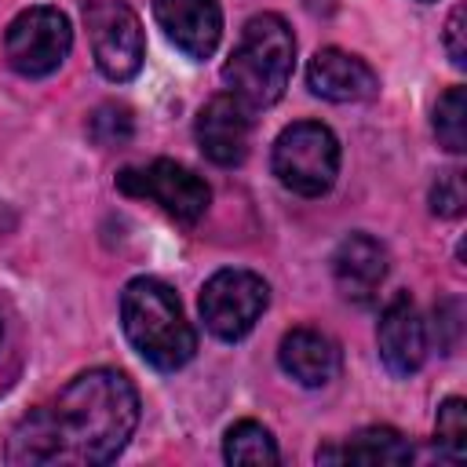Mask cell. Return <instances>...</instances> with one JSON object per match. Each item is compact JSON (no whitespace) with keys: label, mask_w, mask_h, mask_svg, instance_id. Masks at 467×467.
<instances>
[{"label":"cell","mask_w":467,"mask_h":467,"mask_svg":"<svg viewBox=\"0 0 467 467\" xmlns=\"http://www.w3.org/2000/svg\"><path fill=\"white\" fill-rule=\"evenodd\" d=\"M135 427V383L117 368H88L15 423L4 460L15 467H99L124 452Z\"/></svg>","instance_id":"obj_1"},{"label":"cell","mask_w":467,"mask_h":467,"mask_svg":"<svg viewBox=\"0 0 467 467\" xmlns=\"http://www.w3.org/2000/svg\"><path fill=\"white\" fill-rule=\"evenodd\" d=\"M120 325L128 343L161 372L182 368L197 350V332L175 292L157 277H131L120 292Z\"/></svg>","instance_id":"obj_2"},{"label":"cell","mask_w":467,"mask_h":467,"mask_svg":"<svg viewBox=\"0 0 467 467\" xmlns=\"http://www.w3.org/2000/svg\"><path fill=\"white\" fill-rule=\"evenodd\" d=\"M292 62H296V36L288 22L274 11H263L244 22L241 40L234 44L223 66V84L248 109H266L285 95Z\"/></svg>","instance_id":"obj_3"},{"label":"cell","mask_w":467,"mask_h":467,"mask_svg":"<svg viewBox=\"0 0 467 467\" xmlns=\"http://www.w3.org/2000/svg\"><path fill=\"white\" fill-rule=\"evenodd\" d=\"M270 168L299 197H321L339 175V139L321 120H296L274 139Z\"/></svg>","instance_id":"obj_4"},{"label":"cell","mask_w":467,"mask_h":467,"mask_svg":"<svg viewBox=\"0 0 467 467\" xmlns=\"http://www.w3.org/2000/svg\"><path fill=\"white\" fill-rule=\"evenodd\" d=\"M69 47H73L69 18L58 7H47V4L18 11L7 22V33H4L7 66L18 77H29V80L51 77L69 58Z\"/></svg>","instance_id":"obj_5"},{"label":"cell","mask_w":467,"mask_h":467,"mask_svg":"<svg viewBox=\"0 0 467 467\" xmlns=\"http://www.w3.org/2000/svg\"><path fill=\"white\" fill-rule=\"evenodd\" d=\"M266 303H270V288H266V281L259 274L226 266V270H215L204 281L197 310H201L204 328L215 339L234 343V339H244L255 328V321L263 317Z\"/></svg>","instance_id":"obj_6"},{"label":"cell","mask_w":467,"mask_h":467,"mask_svg":"<svg viewBox=\"0 0 467 467\" xmlns=\"http://www.w3.org/2000/svg\"><path fill=\"white\" fill-rule=\"evenodd\" d=\"M84 26L91 36L95 66L106 80L124 84L142 69V22L124 0H84Z\"/></svg>","instance_id":"obj_7"},{"label":"cell","mask_w":467,"mask_h":467,"mask_svg":"<svg viewBox=\"0 0 467 467\" xmlns=\"http://www.w3.org/2000/svg\"><path fill=\"white\" fill-rule=\"evenodd\" d=\"M117 190L128 193V197L153 201L164 215H171L182 226H193L208 212V204H212L208 182L197 171H190L186 164L168 161V157L150 161L142 168H124L117 175Z\"/></svg>","instance_id":"obj_8"},{"label":"cell","mask_w":467,"mask_h":467,"mask_svg":"<svg viewBox=\"0 0 467 467\" xmlns=\"http://www.w3.org/2000/svg\"><path fill=\"white\" fill-rule=\"evenodd\" d=\"M197 146L201 153L219 164V168H234L248 157V139H252V109L237 99V95H215L201 106L197 124H193Z\"/></svg>","instance_id":"obj_9"},{"label":"cell","mask_w":467,"mask_h":467,"mask_svg":"<svg viewBox=\"0 0 467 467\" xmlns=\"http://www.w3.org/2000/svg\"><path fill=\"white\" fill-rule=\"evenodd\" d=\"M376 347H379V361L387 365L390 376L409 379L412 372H420L423 358H427V325L416 310V303L398 292L376 325Z\"/></svg>","instance_id":"obj_10"},{"label":"cell","mask_w":467,"mask_h":467,"mask_svg":"<svg viewBox=\"0 0 467 467\" xmlns=\"http://www.w3.org/2000/svg\"><path fill=\"white\" fill-rule=\"evenodd\" d=\"M153 18L186 58H212L223 36V11L215 0H153Z\"/></svg>","instance_id":"obj_11"},{"label":"cell","mask_w":467,"mask_h":467,"mask_svg":"<svg viewBox=\"0 0 467 467\" xmlns=\"http://www.w3.org/2000/svg\"><path fill=\"white\" fill-rule=\"evenodd\" d=\"M306 88L325 102H368L379 91V77L365 58L343 47H321L306 62Z\"/></svg>","instance_id":"obj_12"},{"label":"cell","mask_w":467,"mask_h":467,"mask_svg":"<svg viewBox=\"0 0 467 467\" xmlns=\"http://www.w3.org/2000/svg\"><path fill=\"white\" fill-rule=\"evenodd\" d=\"M332 277L343 299L368 306L387 281V248L372 234H347L332 252Z\"/></svg>","instance_id":"obj_13"},{"label":"cell","mask_w":467,"mask_h":467,"mask_svg":"<svg viewBox=\"0 0 467 467\" xmlns=\"http://www.w3.org/2000/svg\"><path fill=\"white\" fill-rule=\"evenodd\" d=\"M339 347L332 336H325L321 328H292L281 336L277 347V365L285 368V376H292L299 387H325L339 376Z\"/></svg>","instance_id":"obj_14"},{"label":"cell","mask_w":467,"mask_h":467,"mask_svg":"<svg viewBox=\"0 0 467 467\" xmlns=\"http://www.w3.org/2000/svg\"><path fill=\"white\" fill-rule=\"evenodd\" d=\"M412 460V445L394 427H361L339 449H317V463H372L398 467Z\"/></svg>","instance_id":"obj_15"},{"label":"cell","mask_w":467,"mask_h":467,"mask_svg":"<svg viewBox=\"0 0 467 467\" xmlns=\"http://www.w3.org/2000/svg\"><path fill=\"white\" fill-rule=\"evenodd\" d=\"M223 460L226 463H241V467H274L281 460V452H277L274 434L263 423L241 420L223 438Z\"/></svg>","instance_id":"obj_16"},{"label":"cell","mask_w":467,"mask_h":467,"mask_svg":"<svg viewBox=\"0 0 467 467\" xmlns=\"http://www.w3.org/2000/svg\"><path fill=\"white\" fill-rule=\"evenodd\" d=\"M434 135L438 146H445L449 153H463L467 150V91L463 88H449L438 106H434Z\"/></svg>","instance_id":"obj_17"},{"label":"cell","mask_w":467,"mask_h":467,"mask_svg":"<svg viewBox=\"0 0 467 467\" xmlns=\"http://www.w3.org/2000/svg\"><path fill=\"white\" fill-rule=\"evenodd\" d=\"M434 445L460 463L467 456V401L463 398H445L438 409V423H434Z\"/></svg>","instance_id":"obj_18"},{"label":"cell","mask_w":467,"mask_h":467,"mask_svg":"<svg viewBox=\"0 0 467 467\" xmlns=\"http://www.w3.org/2000/svg\"><path fill=\"white\" fill-rule=\"evenodd\" d=\"M131 131H135L131 109L120 106V102H102V106L88 117V135H91L99 146H106V150L131 142Z\"/></svg>","instance_id":"obj_19"},{"label":"cell","mask_w":467,"mask_h":467,"mask_svg":"<svg viewBox=\"0 0 467 467\" xmlns=\"http://www.w3.org/2000/svg\"><path fill=\"white\" fill-rule=\"evenodd\" d=\"M463 204H467L463 171H456V168L441 171L431 186V212L441 215V219H456V215H463Z\"/></svg>","instance_id":"obj_20"},{"label":"cell","mask_w":467,"mask_h":467,"mask_svg":"<svg viewBox=\"0 0 467 467\" xmlns=\"http://www.w3.org/2000/svg\"><path fill=\"white\" fill-rule=\"evenodd\" d=\"M445 51H449V62L456 69L467 66V44H463V7H452L449 11V22H445Z\"/></svg>","instance_id":"obj_21"},{"label":"cell","mask_w":467,"mask_h":467,"mask_svg":"<svg viewBox=\"0 0 467 467\" xmlns=\"http://www.w3.org/2000/svg\"><path fill=\"white\" fill-rule=\"evenodd\" d=\"M0 336H4V325H0Z\"/></svg>","instance_id":"obj_22"}]
</instances>
